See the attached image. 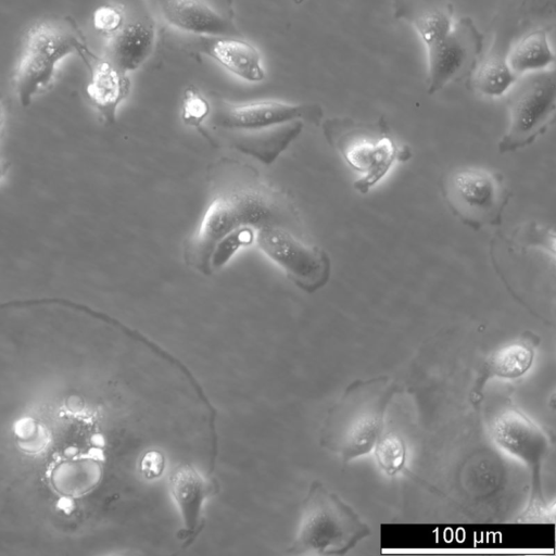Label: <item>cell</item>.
I'll list each match as a JSON object with an SVG mask.
<instances>
[{
    "label": "cell",
    "instance_id": "6da1fadb",
    "mask_svg": "<svg viewBox=\"0 0 556 556\" xmlns=\"http://www.w3.org/2000/svg\"><path fill=\"white\" fill-rule=\"evenodd\" d=\"M206 206L194 230L182 242L185 264L211 276V256L225 237L239 229L255 233L267 226L301 231L292 198L241 160L220 156L206 167Z\"/></svg>",
    "mask_w": 556,
    "mask_h": 556
},
{
    "label": "cell",
    "instance_id": "7a4b0ae2",
    "mask_svg": "<svg viewBox=\"0 0 556 556\" xmlns=\"http://www.w3.org/2000/svg\"><path fill=\"white\" fill-rule=\"evenodd\" d=\"M210 143L227 146L265 165L273 164L300 136L306 123L320 125L318 103H289L278 100L230 102L210 100Z\"/></svg>",
    "mask_w": 556,
    "mask_h": 556
},
{
    "label": "cell",
    "instance_id": "3957f363",
    "mask_svg": "<svg viewBox=\"0 0 556 556\" xmlns=\"http://www.w3.org/2000/svg\"><path fill=\"white\" fill-rule=\"evenodd\" d=\"M396 392L388 377L350 383L324 420L320 444L344 463L369 454L383 432L386 413Z\"/></svg>",
    "mask_w": 556,
    "mask_h": 556
},
{
    "label": "cell",
    "instance_id": "277c9868",
    "mask_svg": "<svg viewBox=\"0 0 556 556\" xmlns=\"http://www.w3.org/2000/svg\"><path fill=\"white\" fill-rule=\"evenodd\" d=\"M321 129L328 144L359 175L353 186L362 194L375 188L395 162L412 155L407 146L395 141L383 116L374 123L331 117L321 123Z\"/></svg>",
    "mask_w": 556,
    "mask_h": 556
},
{
    "label": "cell",
    "instance_id": "5b68a950",
    "mask_svg": "<svg viewBox=\"0 0 556 556\" xmlns=\"http://www.w3.org/2000/svg\"><path fill=\"white\" fill-rule=\"evenodd\" d=\"M370 534V528L339 495L314 481L303 500L292 555H344Z\"/></svg>",
    "mask_w": 556,
    "mask_h": 556
},
{
    "label": "cell",
    "instance_id": "8992f818",
    "mask_svg": "<svg viewBox=\"0 0 556 556\" xmlns=\"http://www.w3.org/2000/svg\"><path fill=\"white\" fill-rule=\"evenodd\" d=\"M72 53H78L88 66L89 58H96L71 21L40 22L28 29L15 73L16 94L23 106L51 84L58 63Z\"/></svg>",
    "mask_w": 556,
    "mask_h": 556
},
{
    "label": "cell",
    "instance_id": "52a82bcc",
    "mask_svg": "<svg viewBox=\"0 0 556 556\" xmlns=\"http://www.w3.org/2000/svg\"><path fill=\"white\" fill-rule=\"evenodd\" d=\"M494 442L521 460L530 473L529 500L519 522H535L546 518L547 502L543 492L542 467L549 450L546 432L510 402L502 404L490 419Z\"/></svg>",
    "mask_w": 556,
    "mask_h": 556
},
{
    "label": "cell",
    "instance_id": "ba28073f",
    "mask_svg": "<svg viewBox=\"0 0 556 556\" xmlns=\"http://www.w3.org/2000/svg\"><path fill=\"white\" fill-rule=\"evenodd\" d=\"M441 189L453 215L473 230L501 225L511 197L501 173L473 166L451 170Z\"/></svg>",
    "mask_w": 556,
    "mask_h": 556
},
{
    "label": "cell",
    "instance_id": "9c48e42d",
    "mask_svg": "<svg viewBox=\"0 0 556 556\" xmlns=\"http://www.w3.org/2000/svg\"><path fill=\"white\" fill-rule=\"evenodd\" d=\"M508 97V126L498 141L500 153L533 143L555 119L556 84L553 70L525 74Z\"/></svg>",
    "mask_w": 556,
    "mask_h": 556
},
{
    "label": "cell",
    "instance_id": "30bf717a",
    "mask_svg": "<svg viewBox=\"0 0 556 556\" xmlns=\"http://www.w3.org/2000/svg\"><path fill=\"white\" fill-rule=\"evenodd\" d=\"M258 249L299 289L314 293L324 288L331 275V260L320 247L302 238L299 230L274 225L255 233Z\"/></svg>",
    "mask_w": 556,
    "mask_h": 556
},
{
    "label": "cell",
    "instance_id": "8fae6325",
    "mask_svg": "<svg viewBox=\"0 0 556 556\" xmlns=\"http://www.w3.org/2000/svg\"><path fill=\"white\" fill-rule=\"evenodd\" d=\"M483 35L467 16L456 23L441 46L428 56L427 92L433 94L450 83L470 76L483 49Z\"/></svg>",
    "mask_w": 556,
    "mask_h": 556
},
{
    "label": "cell",
    "instance_id": "7c38bea8",
    "mask_svg": "<svg viewBox=\"0 0 556 556\" xmlns=\"http://www.w3.org/2000/svg\"><path fill=\"white\" fill-rule=\"evenodd\" d=\"M163 20L192 36H240L231 0H155Z\"/></svg>",
    "mask_w": 556,
    "mask_h": 556
},
{
    "label": "cell",
    "instance_id": "4fadbf2b",
    "mask_svg": "<svg viewBox=\"0 0 556 556\" xmlns=\"http://www.w3.org/2000/svg\"><path fill=\"white\" fill-rule=\"evenodd\" d=\"M212 476L204 477L194 466L181 464L169 478V493L177 507L181 520L178 534L182 547L190 546L204 526V506L206 500L217 489Z\"/></svg>",
    "mask_w": 556,
    "mask_h": 556
},
{
    "label": "cell",
    "instance_id": "5bb4252c",
    "mask_svg": "<svg viewBox=\"0 0 556 556\" xmlns=\"http://www.w3.org/2000/svg\"><path fill=\"white\" fill-rule=\"evenodd\" d=\"M187 51L204 54L237 77L262 81L265 71L258 50L240 36H192L181 41Z\"/></svg>",
    "mask_w": 556,
    "mask_h": 556
},
{
    "label": "cell",
    "instance_id": "9a60e30c",
    "mask_svg": "<svg viewBox=\"0 0 556 556\" xmlns=\"http://www.w3.org/2000/svg\"><path fill=\"white\" fill-rule=\"evenodd\" d=\"M392 7L394 18L417 31L427 54L441 46L454 24L451 0H393Z\"/></svg>",
    "mask_w": 556,
    "mask_h": 556
},
{
    "label": "cell",
    "instance_id": "2e32d148",
    "mask_svg": "<svg viewBox=\"0 0 556 556\" xmlns=\"http://www.w3.org/2000/svg\"><path fill=\"white\" fill-rule=\"evenodd\" d=\"M539 339L531 333L494 350L484 361L472 391V401L479 402L485 383L491 379H518L532 367Z\"/></svg>",
    "mask_w": 556,
    "mask_h": 556
},
{
    "label": "cell",
    "instance_id": "e0dca14e",
    "mask_svg": "<svg viewBox=\"0 0 556 556\" xmlns=\"http://www.w3.org/2000/svg\"><path fill=\"white\" fill-rule=\"evenodd\" d=\"M90 66L91 78L86 92L90 103L105 124H114L117 109L130 91L127 73L117 68L108 59L94 60Z\"/></svg>",
    "mask_w": 556,
    "mask_h": 556
},
{
    "label": "cell",
    "instance_id": "ac0fdd59",
    "mask_svg": "<svg viewBox=\"0 0 556 556\" xmlns=\"http://www.w3.org/2000/svg\"><path fill=\"white\" fill-rule=\"evenodd\" d=\"M155 40V21L124 28L108 38L105 59L125 73L135 71L150 58Z\"/></svg>",
    "mask_w": 556,
    "mask_h": 556
},
{
    "label": "cell",
    "instance_id": "d6986e66",
    "mask_svg": "<svg viewBox=\"0 0 556 556\" xmlns=\"http://www.w3.org/2000/svg\"><path fill=\"white\" fill-rule=\"evenodd\" d=\"M545 28L533 29L516 41L505 55L510 71L519 77L547 68L554 62Z\"/></svg>",
    "mask_w": 556,
    "mask_h": 556
},
{
    "label": "cell",
    "instance_id": "ffe728a7",
    "mask_svg": "<svg viewBox=\"0 0 556 556\" xmlns=\"http://www.w3.org/2000/svg\"><path fill=\"white\" fill-rule=\"evenodd\" d=\"M517 76L508 67L505 56L491 54L473 77V87L482 94L500 97L517 81Z\"/></svg>",
    "mask_w": 556,
    "mask_h": 556
},
{
    "label": "cell",
    "instance_id": "44dd1931",
    "mask_svg": "<svg viewBox=\"0 0 556 556\" xmlns=\"http://www.w3.org/2000/svg\"><path fill=\"white\" fill-rule=\"evenodd\" d=\"M379 468L389 477L401 473L407 462V446L395 432H382L372 451Z\"/></svg>",
    "mask_w": 556,
    "mask_h": 556
},
{
    "label": "cell",
    "instance_id": "7402d4cb",
    "mask_svg": "<svg viewBox=\"0 0 556 556\" xmlns=\"http://www.w3.org/2000/svg\"><path fill=\"white\" fill-rule=\"evenodd\" d=\"M211 112V102L197 87L188 86L181 99V119L190 127L195 128L207 141L208 130L203 126Z\"/></svg>",
    "mask_w": 556,
    "mask_h": 556
},
{
    "label": "cell",
    "instance_id": "603a6c76",
    "mask_svg": "<svg viewBox=\"0 0 556 556\" xmlns=\"http://www.w3.org/2000/svg\"><path fill=\"white\" fill-rule=\"evenodd\" d=\"M254 240L255 231L252 229H239L225 237L212 253V274L223 268L240 248L250 245Z\"/></svg>",
    "mask_w": 556,
    "mask_h": 556
},
{
    "label": "cell",
    "instance_id": "cb8c5ba5",
    "mask_svg": "<svg viewBox=\"0 0 556 556\" xmlns=\"http://www.w3.org/2000/svg\"><path fill=\"white\" fill-rule=\"evenodd\" d=\"M141 464V470L146 477L156 478L164 468V458L161 453L150 451L143 456Z\"/></svg>",
    "mask_w": 556,
    "mask_h": 556
},
{
    "label": "cell",
    "instance_id": "d4e9b609",
    "mask_svg": "<svg viewBox=\"0 0 556 556\" xmlns=\"http://www.w3.org/2000/svg\"><path fill=\"white\" fill-rule=\"evenodd\" d=\"M4 170H5V165L0 161V178L2 177Z\"/></svg>",
    "mask_w": 556,
    "mask_h": 556
},
{
    "label": "cell",
    "instance_id": "484cf974",
    "mask_svg": "<svg viewBox=\"0 0 556 556\" xmlns=\"http://www.w3.org/2000/svg\"><path fill=\"white\" fill-rule=\"evenodd\" d=\"M0 126H1V110H0Z\"/></svg>",
    "mask_w": 556,
    "mask_h": 556
}]
</instances>
